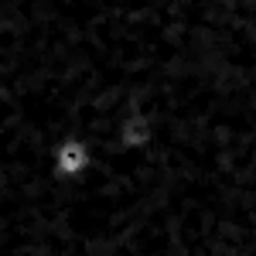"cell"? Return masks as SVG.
Returning a JSON list of instances; mask_svg holds the SVG:
<instances>
[]
</instances>
